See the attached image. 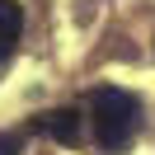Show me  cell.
<instances>
[{"label":"cell","instance_id":"1","mask_svg":"<svg viewBox=\"0 0 155 155\" xmlns=\"http://www.w3.org/2000/svg\"><path fill=\"white\" fill-rule=\"evenodd\" d=\"M141 132V99L132 89H117V85H104L94 94V136L104 150H127Z\"/></svg>","mask_w":155,"mask_h":155},{"label":"cell","instance_id":"2","mask_svg":"<svg viewBox=\"0 0 155 155\" xmlns=\"http://www.w3.org/2000/svg\"><path fill=\"white\" fill-rule=\"evenodd\" d=\"M33 132L52 136L57 146H80V132H85V117H80V108H47V113L33 117Z\"/></svg>","mask_w":155,"mask_h":155},{"label":"cell","instance_id":"3","mask_svg":"<svg viewBox=\"0 0 155 155\" xmlns=\"http://www.w3.org/2000/svg\"><path fill=\"white\" fill-rule=\"evenodd\" d=\"M24 33V5L19 0H0V61H10Z\"/></svg>","mask_w":155,"mask_h":155},{"label":"cell","instance_id":"4","mask_svg":"<svg viewBox=\"0 0 155 155\" xmlns=\"http://www.w3.org/2000/svg\"><path fill=\"white\" fill-rule=\"evenodd\" d=\"M24 136L28 132H0V155H19L24 150Z\"/></svg>","mask_w":155,"mask_h":155}]
</instances>
